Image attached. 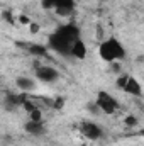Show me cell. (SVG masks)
I'll list each match as a JSON object with an SVG mask.
<instances>
[{"instance_id":"obj_1","label":"cell","mask_w":144,"mask_h":146,"mask_svg":"<svg viewBox=\"0 0 144 146\" xmlns=\"http://www.w3.org/2000/svg\"><path fill=\"white\" fill-rule=\"evenodd\" d=\"M80 39H81V29L78 27V24L65 22V24H59L53 33H49L46 46L49 48V51H54L59 56L71 58L73 48Z\"/></svg>"},{"instance_id":"obj_2","label":"cell","mask_w":144,"mask_h":146,"mask_svg":"<svg viewBox=\"0 0 144 146\" xmlns=\"http://www.w3.org/2000/svg\"><path fill=\"white\" fill-rule=\"evenodd\" d=\"M98 56L105 63H120L126 60L127 51H126V46L122 44V41L117 36H108L98 46Z\"/></svg>"},{"instance_id":"obj_3","label":"cell","mask_w":144,"mask_h":146,"mask_svg":"<svg viewBox=\"0 0 144 146\" xmlns=\"http://www.w3.org/2000/svg\"><path fill=\"white\" fill-rule=\"evenodd\" d=\"M115 85H117L119 90H122L124 94H127V95H131V97L141 99L143 94H144L141 82H139L134 75H131V73H120V75L117 76V80H115Z\"/></svg>"},{"instance_id":"obj_4","label":"cell","mask_w":144,"mask_h":146,"mask_svg":"<svg viewBox=\"0 0 144 146\" xmlns=\"http://www.w3.org/2000/svg\"><path fill=\"white\" fill-rule=\"evenodd\" d=\"M41 7L54 12L58 17H71L76 10V0H41Z\"/></svg>"},{"instance_id":"obj_5","label":"cell","mask_w":144,"mask_h":146,"mask_svg":"<svg viewBox=\"0 0 144 146\" xmlns=\"http://www.w3.org/2000/svg\"><path fill=\"white\" fill-rule=\"evenodd\" d=\"M95 104L98 106V109L102 114H115L117 110L120 109V102L117 100V97H114L110 92L107 90H98L95 95Z\"/></svg>"},{"instance_id":"obj_6","label":"cell","mask_w":144,"mask_h":146,"mask_svg":"<svg viewBox=\"0 0 144 146\" xmlns=\"http://www.w3.org/2000/svg\"><path fill=\"white\" fill-rule=\"evenodd\" d=\"M34 76H36V80L39 83L49 85V83H54V82L59 80V72L54 66H51V65L36 63V66H34Z\"/></svg>"},{"instance_id":"obj_7","label":"cell","mask_w":144,"mask_h":146,"mask_svg":"<svg viewBox=\"0 0 144 146\" xmlns=\"http://www.w3.org/2000/svg\"><path fill=\"white\" fill-rule=\"evenodd\" d=\"M78 131L88 141H98L104 138V127L93 121H81L78 126Z\"/></svg>"},{"instance_id":"obj_8","label":"cell","mask_w":144,"mask_h":146,"mask_svg":"<svg viewBox=\"0 0 144 146\" xmlns=\"http://www.w3.org/2000/svg\"><path fill=\"white\" fill-rule=\"evenodd\" d=\"M15 88L22 94H31L37 88L36 76H27V75H19L15 78Z\"/></svg>"},{"instance_id":"obj_9","label":"cell","mask_w":144,"mask_h":146,"mask_svg":"<svg viewBox=\"0 0 144 146\" xmlns=\"http://www.w3.org/2000/svg\"><path fill=\"white\" fill-rule=\"evenodd\" d=\"M24 131L29 136H32V138H41V136H44L48 133V127H46L44 121H32V119H29L24 124Z\"/></svg>"},{"instance_id":"obj_10","label":"cell","mask_w":144,"mask_h":146,"mask_svg":"<svg viewBox=\"0 0 144 146\" xmlns=\"http://www.w3.org/2000/svg\"><path fill=\"white\" fill-rule=\"evenodd\" d=\"M87 54H88V48H87L85 41H83V39H80V41L75 44V48H73L71 58H75V60H85V58H87Z\"/></svg>"},{"instance_id":"obj_11","label":"cell","mask_w":144,"mask_h":146,"mask_svg":"<svg viewBox=\"0 0 144 146\" xmlns=\"http://www.w3.org/2000/svg\"><path fill=\"white\" fill-rule=\"evenodd\" d=\"M26 49H27L32 56H37V58L46 56V54H48V51H49V48H48V46H42V44H34V42L26 44Z\"/></svg>"},{"instance_id":"obj_12","label":"cell","mask_w":144,"mask_h":146,"mask_svg":"<svg viewBox=\"0 0 144 146\" xmlns=\"http://www.w3.org/2000/svg\"><path fill=\"white\" fill-rule=\"evenodd\" d=\"M124 124L127 127H136L137 126V117L136 115H127V117H124Z\"/></svg>"},{"instance_id":"obj_13","label":"cell","mask_w":144,"mask_h":146,"mask_svg":"<svg viewBox=\"0 0 144 146\" xmlns=\"http://www.w3.org/2000/svg\"><path fill=\"white\" fill-rule=\"evenodd\" d=\"M139 134H141V136H143V138H144V126H143V127H141V131H139Z\"/></svg>"}]
</instances>
